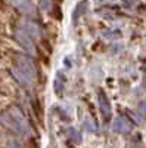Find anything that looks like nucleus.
Returning <instances> with one entry per match:
<instances>
[{"label": "nucleus", "instance_id": "1", "mask_svg": "<svg viewBox=\"0 0 146 148\" xmlns=\"http://www.w3.org/2000/svg\"><path fill=\"white\" fill-rule=\"evenodd\" d=\"M10 73L22 88H31L37 80V67H35L34 61L25 53L12 55Z\"/></svg>", "mask_w": 146, "mask_h": 148}, {"label": "nucleus", "instance_id": "2", "mask_svg": "<svg viewBox=\"0 0 146 148\" xmlns=\"http://www.w3.org/2000/svg\"><path fill=\"white\" fill-rule=\"evenodd\" d=\"M0 123H2L6 129H9L10 132L21 135V136H28L30 132H31L28 120L25 119L22 111L15 105L9 107L3 111V113H0Z\"/></svg>", "mask_w": 146, "mask_h": 148}, {"label": "nucleus", "instance_id": "3", "mask_svg": "<svg viewBox=\"0 0 146 148\" xmlns=\"http://www.w3.org/2000/svg\"><path fill=\"white\" fill-rule=\"evenodd\" d=\"M12 36H14V39H15V42L25 51L27 53H30V55H34L35 53V47H34V43H33V39L31 37L24 31V30H21L19 27H16L15 25V28H14V33H12Z\"/></svg>", "mask_w": 146, "mask_h": 148}, {"label": "nucleus", "instance_id": "4", "mask_svg": "<svg viewBox=\"0 0 146 148\" xmlns=\"http://www.w3.org/2000/svg\"><path fill=\"white\" fill-rule=\"evenodd\" d=\"M16 27H19L21 30L25 31L31 39H40L41 37V28L40 25L35 21H31V19H19L16 22Z\"/></svg>", "mask_w": 146, "mask_h": 148}, {"label": "nucleus", "instance_id": "5", "mask_svg": "<svg viewBox=\"0 0 146 148\" xmlns=\"http://www.w3.org/2000/svg\"><path fill=\"white\" fill-rule=\"evenodd\" d=\"M10 3L21 15L31 16L35 14V6L31 0H10Z\"/></svg>", "mask_w": 146, "mask_h": 148}, {"label": "nucleus", "instance_id": "6", "mask_svg": "<svg viewBox=\"0 0 146 148\" xmlns=\"http://www.w3.org/2000/svg\"><path fill=\"white\" fill-rule=\"evenodd\" d=\"M97 102H99V108H101V113L103 116V120L105 121H109V119H111V104H109V99L108 96L103 90H99L97 92Z\"/></svg>", "mask_w": 146, "mask_h": 148}, {"label": "nucleus", "instance_id": "7", "mask_svg": "<svg viewBox=\"0 0 146 148\" xmlns=\"http://www.w3.org/2000/svg\"><path fill=\"white\" fill-rule=\"evenodd\" d=\"M112 129H114V132H117V133H128V132H131L133 126H131V123H130L126 117L120 116V117H117V119L114 120Z\"/></svg>", "mask_w": 146, "mask_h": 148}, {"label": "nucleus", "instance_id": "8", "mask_svg": "<svg viewBox=\"0 0 146 148\" xmlns=\"http://www.w3.org/2000/svg\"><path fill=\"white\" fill-rule=\"evenodd\" d=\"M84 10H86V2H80L74 10H72V24H77V21L80 19V16L84 14Z\"/></svg>", "mask_w": 146, "mask_h": 148}, {"label": "nucleus", "instance_id": "9", "mask_svg": "<svg viewBox=\"0 0 146 148\" xmlns=\"http://www.w3.org/2000/svg\"><path fill=\"white\" fill-rule=\"evenodd\" d=\"M64 84H65V77H64V74L58 73V76H56V79H55V84H53V86H55V92H56L58 95L62 93Z\"/></svg>", "mask_w": 146, "mask_h": 148}, {"label": "nucleus", "instance_id": "10", "mask_svg": "<svg viewBox=\"0 0 146 148\" xmlns=\"http://www.w3.org/2000/svg\"><path fill=\"white\" fill-rule=\"evenodd\" d=\"M33 110H34L35 116L41 120V119H43V107H41V102H40L39 99H34V101H33Z\"/></svg>", "mask_w": 146, "mask_h": 148}, {"label": "nucleus", "instance_id": "11", "mask_svg": "<svg viewBox=\"0 0 146 148\" xmlns=\"http://www.w3.org/2000/svg\"><path fill=\"white\" fill-rule=\"evenodd\" d=\"M68 133H69V138L74 141L75 144H80V142H81V133H80L75 127H69V129H68Z\"/></svg>", "mask_w": 146, "mask_h": 148}, {"label": "nucleus", "instance_id": "12", "mask_svg": "<svg viewBox=\"0 0 146 148\" xmlns=\"http://www.w3.org/2000/svg\"><path fill=\"white\" fill-rule=\"evenodd\" d=\"M39 6L44 12H50L52 8H53V2L52 0H39Z\"/></svg>", "mask_w": 146, "mask_h": 148}, {"label": "nucleus", "instance_id": "13", "mask_svg": "<svg viewBox=\"0 0 146 148\" xmlns=\"http://www.w3.org/2000/svg\"><path fill=\"white\" fill-rule=\"evenodd\" d=\"M50 12H52V15L55 16V19H58V21L62 19V10H60V8L58 5H53V8H52Z\"/></svg>", "mask_w": 146, "mask_h": 148}, {"label": "nucleus", "instance_id": "14", "mask_svg": "<svg viewBox=\"0 0 146 148\" xmlns=\"http://www.w3.org/2000/svg\"><path fill=\"white\" fill-rule=\"evenodd\" d=\"M137 111H139V114H140L142 119H146V101H142V102L139 104Z\"/></svg>", "mask_w": 146, "mask_h": 148}, {"label": "nucleus", "instance_id": "15", "mask_svg": "<svg viewBox=\"0 0 146 148\" xmlns=\"http://www.w3.org/2000/svg\"><path fill=\"white\" fill-rule=\"evenodd\" d=\"M5 9V0H0V10Z\"/></svg>", "mask_w": 146, "mask_h": 148}]
</instances>
